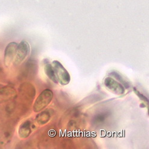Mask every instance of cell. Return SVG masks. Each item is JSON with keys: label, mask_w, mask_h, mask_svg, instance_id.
<instances>
[{"label": "cell", "mask_w": 149, "mask_h": 149, "mask_svg": "<svg viewBox=\"0 0 149 149\" xmlns=\"http://www.w3.org/2000/svg\"><path fill=\"white\" fill-rule=\"evenodd\" d=\"M54 94L52 90L46 89L42 91L36 98L33 104V111L35 112H40L45 109L53 100Z\"/></svg>", "instance_id": "obj_1"}, {"label": "cell", "mask_w": 149, "mask_h": 149, "mask_svg": "<svg viewBox=\"0 0 149 149\" xmlns=\"http://www.w3.org/2000/svg\"><path fill=\"white\" fill-rule=\"evenodd\" d=\"M52 65L54 70L57 82L62 85H68L70 81V76L68 70L57 60H54Z\"/></svg>", "instance_id": "obj_2"}, {"label": "cell", "mask_w": 149, "mask_h": 149, "mask_svg": "<svg viewBox=\"0 0 149 149\" xmlns=\"http://www.w3.org/2000/svg\"><path fill=\"white\" fill-rule=\"evenodd\" d=\"M31 48L29 43L25 41H21L17 47L16 56L13 62L14 65L15 66L20 65L29 54Z\"/></svg>", "instance_id": "obj_3"}, {"label": "cell", "mask_w": 149, "mask_h": 149, "mask_svg": "<svg viewBox=\"0 0 149 149\" xmlns=\"http://www.w3.org/2000/svg\"><path fill=\"white\" fill-rule=\"evenodd\" d=\"M104 85L106 87L117 95L123 94L125 92V87L118 81L111 77H107L104 81Z\"/></svg>", "instance_id": "obj_4"}, {"label": "cell", "mask_w": 149, "mask_h": 149, "mask_svg": "<svg viewBox=\"0 0 149 149\" xmlns=\"http://www.w3.org/2000/svg\"><path fill=\"white\" fill-rule=\"evenodd\" d=\"M17 45L18 44L16 42H12L9 43L5 48L4 62L5 66L7 68L10 67V65L13 63L16 56Z\"/></svg>", "instance_id": "obj_5"}, {"label": "cell", "mask_w": 149, "mask_h": 149, "mask_svg": "<svg viewBox=\"0 0 149 149\" xmlns=\"http://www.w3.org/2000/svg\"><path fill=\"white\" fill-rule=\"evenodd\" d=\"M31 122L29 120L24 122L19 129V135L22 139H26L31 134Z\"/></svg>", "instance_id": "obj_6"}, {"label": "cell", "mask_w": 149, "mask_h": 149, "mask_svg": "<svg viewBox=\"0 0 149 149\" xmlns=\"http://www.w3.org/2000/svg\"><path fill=\"white\" fill-rule=\"evenodd\" d=\"M44 71H45L46 75L48 77V78L49 79L52 81L55 84L58 83L56 77V74L54 73L53 67L52 64H50V63L46 64L44 67Z\"/></svg>", "instance_id": "obj_7"}, {"label": "cell", "mask_w": 149, "mask_h": 149, "mask_svg": "<svg viewBox=\"0 0 149 149\" xmlns=\"http://www.w3.org/2000/svg\"><path fill=\"white\" fill-rule=\"evenodd\" d=\"M51 114L48 111L45 110L42 111L41 113H39L36 116V119L40 125H44V124L47 123L48 120L50 119Z\"/></svg>", "instance_id": "obj_8"}, {"label": "cell", "mask_w": 149, "mask_h": 149, "mask_svg": "<svg viewBox=\"0 0 149 149\" xmlns=\"http://www.w3.org/2000/svg\"><path fill=\"white\" fill-rule=\"evenodd\" d=\"M110 76L112 77L115 79H116L117 81H118L119 82H120L125 88H129L130 87V85L129 83H128V82L124 79L121 74H120L119 73H118L117 72H112L110 73Z\"/></svg>", "instance_id": "obj_9"}, {"label": "cell", "mask_w": 149, "mask_h": 149, "mask_svg": "<svg viewBox=\"0 0 149 149\" xmlns=\"http://www.w3.org/2000/svg\"><path fill=\"white\" fill-rule=\"evenodd\" d=\"M134 91L135 93L136 94V95L139 97V98L140 99L141 101L145 102L147 104H148V99L146 97H145L143 94L140 93L137 90H136L135 88H134Z\"/></svg>", "instance_id": "obj_10"}, {"label": "cell", "mask_w": 149, "mask_h": 149, "mask_svg": "<svg viewBox=\"0 0 149 149\" xmlns=\"http://www.w3.org/2000/svg\"><path fill=\"white\" fill-rule=\"evenodd\" d=\"M104 119H105L104 115H103V114H99L94 118V122H97V123H98V122L100 123V122L104 121Z\"/></svg>", "instance_id": "obj_11"}]
</instances>
